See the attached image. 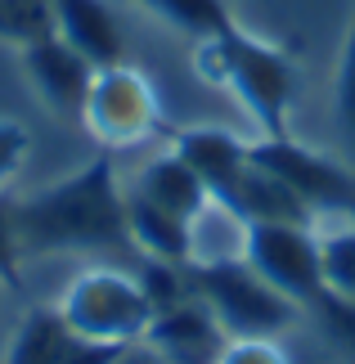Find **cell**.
<instances>
[{"label": "cell", "mask_w": 355, "mask_h": 364, "mask_svg": "<svg viewBox=\"0 0 355 364\" xmlns=\"http://www.w3.org/2000/svg\"><path fill=\"white\" fill-rule=\"evenodd\" d=\"M153 18H162L171 32L189 36L194 46L198 41H211L221 32H230V27H238L230 0H139Z\"/></svg>", "instance_id": "e0dca14e"}, {"label": "cell", "mask_w": 355, "mask_h": 364, "mask_svg": "<svg viewBox=\"0 0 355 364\" xmlns=\"http://www.w3.org/2000/svg\"><path fill=\"white\" fill-rule=\"evenodd\" d=\"M306 324H315L324 333V342H329L333 351H342L346 364H355V301L351 297L319 292V297L306 306Z\"/></svg>", "instance_id": "ac0fdd59"}, {"label": "cell", "mask_w": 355, "mask_h": 364, "mask_svg": "<svg viewBox=\"0 0 355 364\" xmlns=\"http://www.w3.org/2000/svg\"><path fill=\"white\" fill-rule=\"evenodd\" d=\"M248 230H252V220L234 203L207 198L189 216V265L248 261Z\"/></svg>", "instance_id": "4fadbf2b"}, {"label": "cell", "mask_w": 355, "mask_h": 364, "mask_svg": "<svg viewBox=\"0 0 355 364\" xmlns=\"http://www.w3.org/2000/svg\"><path fill=\"white\" fill-rule=\"evenodd\" d=\"M248 265L302 306H310L324 292L319 234L310 220H252Z\"/></svg>", "instance_id": "52a82bcc"}, {"label": "cell", "mask_w": 355, "mask_h": 364, "mask_svg": "<svg viewBox=\"0 0 355 364\" xmlns=\"http://www.w3.org/2000/svg\"><path fill=\"white\" fill-rule=\"evenodd\" d=\"M18 63H23V77H27V86H32V95L50 108L54 117L81 122L90 81L99 73L86 54H81L77 46H68L59 32H50V36L32 41V46H23Z\"/></svg>", "instance_id": "ba28073f"}, {"label": "cell", "mask_w": 355, "mask_h": 364, "mask_svg": "<svg viewBox=\"0 0 355 364\" xmlns=\"http://www.w3.org/2000/svg\"><path fill=\"white\" fill-rule=\"evenodd\" d=\"M333 117H337V131L346 135V144L355 149V0H351V23L342 36V54H337V73H333Z\"/></svg>", "instance_id": "ffe728a7"}, {"label": "cell", "mask_w": 355, "mask_h": 364, "mask_svg": "<svg viewBox=\"0 0 355 364\" xmlns=\"http://www.w3.org/2000/svg\"><path fill=\"white\" fill-rule=\"evenodd\" d=\"M77 333L63 324L59 306H27L9 328V346L0 364H59Z\"/></svg>", "instance_id": "9a60e30c"}, {"label": "cell", "mask_w": 355, "mask_h": 364, "mask_svg": "<svg viewBox=\"0 0 355 364\" xmlns=\"http://www.w3.org/2000/svg\"><path fill=\"white\" fill-rule=\"evenodd\" d=\"M189 284L216 315L225 338H292L306 324V306L261 279L248 261L189 265Z\"/></svg>", "instance_id": "277c9868"}, {"label": "cell", "mask_w": 355, "mask_h": 364, "mask_svg": "<svg viewBox=\"0 0 355 364\" xmlns=\"http://www.w3.org/2000/svg\"><path fill=\"white\" fill-rule=\"evenodd\" d=\"M135 5H139V0H135Z\"/></svg>", "instance_id": "83f0119b"}, {"label": "cell", "mask_w": 355, "mask_h": 364, "mask_svg": "<svg viewBox=\"0 0 355 364\" xmlns=\"http://www.w3.org/2000/svg\"><path fill=\"white\" fill-rule=\"evenodd\" d=\"M126 239H131V252L149 261L189 265V220L162 212L158 203L139 198L131 189H126Z\"/></svg>", "instance_id": "5bb4252c"}, {"label": "cell", "mask_w": 355, "mask_h": 364, "mask_svg": "<svg viewBox=\"0 0 355 364\" xmlns=\"http://www.w3.org/2000/svg\"><path fill=\"white\" fill-rule=\"evenodd\" d=\"M54 32L77 46L95 68L126 59V32L117 18V0H50Z\"/></svg>", "instance_id": "8fae6325"}, {"label": "cell", "mask_w": 355, "mask_h": 364, "mask_svg": "<svg viewBox=\"0 0 355 364\" xmlns=\"http://www.w3.org/2000/svg\"><path fill=\"white\" fill-rule=\"evenodd\" d=\"M54 32V9L50 0H0V41L14 50Z\"/></svg>", "instance_id": "d6986e66"}, {"label": "cell", "mask_w": 355, "mask_h": 364, "mask_svg": "<svg viewBox=\"0 0 355 364\" xmlns=\"http://www.w3.org/2000/svg\"><path fill=\"white\" fill-rule=\"evenodd\" d=\"M252 162L288 185L315 216L346 212L355 198V171L329 153L302 144L297 135H252Z\"/></svg>", "instance_id": "8992f818"}, {"label": "cell", "mask_w": 355, "mask_h": 364, "mask_svg": "<svg viewBox=\"0 0 355 364\" xmlns=\"http://www.w3.org/2000/svg\"><path fill=\"white\" fill-rule=\"evenodd\" d=\"M225 342H230L225 328L216 324V315L207 311V301L198 292H189L184 301L158 311L149 333H144V346L162 364H216Z\"/></svg>", "instance_id": "30bf717a"}, {"label": "cell", "mask_w": 355, "mask_h": 364, "mask_svg": "<svg viewBox=\"0 0 355 364\" xmlns=\"http://www.w3.org/2000/svg\"><path fill=\"white\" fill-rule=\"evenodd\" d=\"M194 73L248 113L257 135H292V100H297V63L288 50L252 36L248 27L198 41L194 46Z\"/></svg>", "instance_id": "7a4b0ae2"}, {"label": "cell", "mask_w": 355, "mask_h": 364, "mask_svg": "<svg viewBox=\"0 0 355 364\" xmlns=\"http://www.w3.org/2000/svg\"><path fill=\"white\" fill-rule=\"evenodd\" d=\"M59 315L63 324L86 342H104V346H135L144 342V333L158 315L144 279L135 265H117V261H90L63 284L59 292Z\"/></svg>", "instance_id": "3957f363"}, {"label": "cell", "mask_w": 355, "mask_h": 364, "mask_svg": "<svg viewBox=\"0 0 355 364\" xmlns=\"http://www.w3.org/2000/svg\"><path fill=\"white\" fill-rule=\"evenodd\" d=\"M216 364H297L288 338H230Z\"/></svg>", "instance_id": "7402d4cb"}, {"label": "cell", "mask_w": 355, "mask_h": 364, "mask_svg": "<svg viewBox=\"0 0 355 364\" xmlns=\"http://www.w3.org/2000/svg\"><path fill=\"white\" fill-rule=\"evenodd\" d=\"M346 212H351V220H355V198H351V207H346Z\"/></svg>", "instance_id": "484cf974"}, {"label": "cell", "mask_w": 355, "mask_h": 364, "mask_svg": "<svg viewBox=\"0 0 355 364\" xmlns=\"http://www.w3.org/2000/svg\"><path fill=\"white\" fill-rule=\"evenodd\" d=\"M81 126L108 153L139 149L153 135H162V100L153 90V81L135 63H126V59L108 63L90 81L86 108H81Z\"/></svg>", "instance_id": "5b68a950"}, {"label": "cell", "mask_w": 355, "mask_h": 364, "mask_svg": "<svg viewBox=\"0 0 355 364\" xmlns=\"http://www.w3.org/2000/svg\"><path fill=\"white\" fill-rule=\"evenodd\" d=\"M166 144L198 171L211 198L234 203V193L252 166V135H238L230 126H184V131L166 135Z\"/></svg>", "instance_id": "9c48e42d"}, {"label": "cell", "mask_w": 355, "mask_h": 364, "mask_svg": "<svg viewBox=\"0 0 355 364\" xmlns=\"http://www.w3.org/2000/svg\"><path fill=\"white\" fill-rule=\"evenodd\" d=\"M0 292H5V288H0ZM9 328H14V324H9ZM9 328H0V333H9Z\"/></svg>", "instance_id": "4316f807"}, {"label": "cell", "mask_w": 355, "mask_h": 364, "mask_svg": "<svg viewBox=\"0 0 355 364\" xmlns=\"http://www.w3.org/2000/svg\"><path fill=\"white\" fill-rule=\"evenodd\" d=\"M23 252H77L104 257L112 247H131L126 239V180L104 149L73 176L18 198Z\"/></svg>", "instance_id": "6da1fadb"}, {"label": "cell", "mask_w": 355, "mask_h": 364, "mask_svg": "<svg viewBox=\"0 0 355 364\" xmlns=\"http://www.w3.org/2000/svg\"><path fill=\"white\" fill-rule=\"evenodd\" d=\"M112 364H162V360L153 355V351H149L144 342H135V346H126V351H122L117 360H112Z\"/></svg>", "instance_id": "d4e9b609"}, {"label": "cell", "mask_w": 355, "mask_h": 364, "mask_svg": "<svg viewBox=\"0 0 355 364\" xmlns=\"http://www.w3.org/2000/svg\"><path fill=\"white\" fill-rule=\"evenodd\" d=\"M126 189L139 193V198H149V203H158L162 212H171V216H180V220H189L198 207L211 198L207 185L198 180V171L180 158L171 144L158 149L153 158L139 162V166H135V176L126 180Z\"/></svg>", "instance_id": "7c38bea8"}, {"label": "cell", "mask_w": 355, "mask_h": 364, "mask_svg": "<svg viewBox=\"0 0 355 364\" xmlns=\"http://www.w3.org/2000/svg\"><path fill=\"white\" fill-rule=\"evenodd\" d=\"M126 351V346H104V342H86V338H77L73 346H68V355L59 364H112Z\"/></svg>", "instance_id": "cb8c5ba5"}, {"label": "cell", "mask_w": 355, "mask_h": 364, "mask_svg": "<svg viewBox=\"0 0 355 364\" xmlns=\"http://www.w3.org/2000/svg\"><path fill=\"white\" fill-rule=\"evenodd\" d=\"M23 234H18V198L0 189V288H18V265H23Z\"/></svg>", "instance_id": "44dd1931"}, {"label": "cell", "mask_w": 355, "mask_h": 364, "mask_svg": "<svg viewBox=\"0 0 355 364\" xmlns=\"http://www.w3.org/2000/svg\"><path fill=\"white\" fill-rule=\"evenodd\" d=\"M319 234V265H324V292L355 301V220L351 212H324L315 216Z\"/></svg>", "instance_id": "2e32d148"}, {"label": "cell", "mask_w": 355, "mask_h": 364, "mask_svg": "<svg viewBox=\"0 0 355 364\" xmlns=\"http://www.w3.org/2000/svg\"><path fill=\"white\" fill-rule=\"evenodd\" d=\"M32 158V131L14 117H0V189H9Z\"/></svg>", "instance_id": "603a6c76"}]
</instances>
